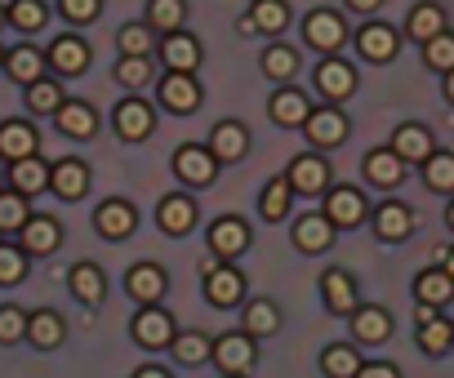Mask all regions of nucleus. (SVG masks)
<instances>
[{"instance_id": "nucleus-18", "label": "nucleus", "mask_w": 454, "mask_h": 378, "mask_svg": "<svg viewBox=\"0 0 454 378\" xmlns=\"http://www.w3.org/2000/svg\"><path fill=\"white\" fill-rule=\"evenodd\" d=\"M160 58H165V67H169V72H196V63H200V45H196L192 36L169 32V41H165Z\"/></svg>"}, {"instance_id": "nucleus-5", "label": "nucleus", "mask_w": 454, "mask_h": 378, "mask_svg": "<svg viewBox=\"0 0 454 378\" xmlns=\"http://www.w3.org/2000/svg\"><path fill=\"white\" fill-rule=\"evenodd\" d=\"M0 156H5L10 165L36 156V129L23 125V120H5V125H0Z\"/></svg>"}, {"instance_id": "nucleus-60", "label": "nucleus", "mask_w": 454, "mask_h": 378, "mask_svg": "<svg viewBox=\"0 0 454 378\" xmlns=\"http://www.w3.org/2000/svg\"><path fill=\"white\" fill-rule=\"evenodd\" d=\"M138 378H165L160 369H138Z\"/></svg>"}, {"instance_id": "nucleus-14", "label": "nucleus", "mask_w": 454, "mask_h": 378, "mask_svg": "<svg viewBox=\"0 0 454 378\" xmlns=\"http://www.w3.org/2000/svg\"><path fill=\"white\" fill-rule=\"evenodd\" d=\"M392 151L401 156V160H427L432 156V134L423 129V125H401L396 129V138H392Z\"/></svg>"}, {"instance_id": "nucleus-38", "label": "nucleus", "mask_w": 454, "mask_h": 378, "mask_svg": "<svg viewBox=\"0 0 454 378\" xmlns=\"http://www.w3.org/2000/svg\"><path fill=\"white\" fill-rule=\"evenodd\" d=\"M183 0H152V10H147V19H152V27L156 32H178L183 27Z\"/></svg>"}, {"instance_id": "nucleus-57", "label": "nucleus", "mask_w": 454, "mask_h": 378, "mask_svg": "<svg viewBox=\"0 0 454 378\" xmlns=\"http://www.w3.org/2000/svg\"><path fill=\"white\" fill-rule=\"evenodd\" d=\"M352 10H361V14H370V10H379V0H348Z\"/></svg>"}, {"instance_id": "nucleus-47", "label": "nucleus", "mask_w": 454, "mask_h": 378, "mask_svg": "<svg viewBox=\"0 0 454 378\" xmlns=\"http://www.w3.org/2000/svg\"><path fill=\"white\" fill-rule=\"evenodd\" d=\"M286 19H290V10L281 5V0H259V5H254V23H259V32H281Z\"/></svg>"}, {"instance_id": "nucleus-1", "label": "nucleus", "mask_w": 454, "mask_h": 378, "mask_svg": "<svg viewBox=\"0 0 454 378\" xmlns=\"http://www.w3.org/2000/svg\"><path fill=\"white\" fill-rule=\"evenodd\" d=\"M160 103H165L169 112H178V116L196 112V103H200V89H196L192 72H169V76H165V85H160Z\"/></svg>"}, {"instance_id": "nucleus-27", "label": "nucleus", "mask_w": 454, "mask_h": 378, "mask_svg": "<svg viewBox=\"0 0 454 378\" xmlns=\"http://www.w3.org/2000/svg\"><path fill=\"white\" fill-rule=\"evenodd\" d=\"M410 228H414V219H410L405 205H383V210L374 214V232H379L383 241H405Z\"/></svg>"}, {"instance_id": "nucleus-31", "label": "nucleus", "mask_w": 454, "mask_h": 378, "mask_svg": "<svg viewBox=\"0 0 454 378\" xmlns=\"http://www.w3.org/2000/svg\"><path fill=\"white\" fill-rule=\"evenodd\" d=\"M129 294L138 298V303H156L160 294H165V276H160V267H134L129 272Z\"/></svg>"}, {"instance_id": "nucleus-44", "label": "nucleus", "mask_w": 454, "mask_h": 378, "mask_svg": "<svg viewBox=\"0 0 454 378\" xmlns=\"http://www.w3.org/2000/svg\"><path fill=\"white\" fill-rule=\"evenodd\" d=\"M294 67H299V58H294V50H286V45H272V50L263 54V72H268L272 81H290Z\"/></svg>"}, {"instance_id": "nucleus-15", "label": "nucleus", "mask_w": 454, "mask_h": 378, "mask_svg": "<svg viewBox=\"0 0 454 378\" xmlns=\"http://www.w3.org/2000/svg\"><path fill=\"white\" fill-rule=\"evenodd\" d=\"M134 338H138L143 347H165V343H174V320L152 307V312H143V316L134 320Z\"/></svg>"}, {"instance_id": "nucleus-32", "label": "nucleus", "mask_w": 454, "mask_h": 378, "mask_svg": "<svg viewBox=\"0 0 454 378\" xmlns=\"http://www.w3.org/2000/svg\"><path fill=\"white\" fill-rule=\"evenodd\" d=\"M414 289H419V303L441 307V303H450V298H454V276H450V272H423Z\"/></svg>"}, {"instance_id": "nucleus-28", "label": "nucleus", "mask_w": 454, "mask_h": 378, "mask_svg": "<svg viewBox=\"0 0 454 378\" xmlns=\"http://www.w3.org/2000/svg\"><path fill=\"white\" fill-rule=\"evenodd\" d=\"M308 116H312V107H308L303 94L286 89V94L272 98V120H277V125H308Z\"/></svg>"}, {"instance_id": "nucleus-6", "label": "nucleus", "mask_w": 454, "mask_h": 378, "mask_svg": "<svg viewBox=\"0 0 454 378\" xmlns=\"http://www.w3.org/2000/svg\"><path fill=\"white\" fill-rule=\"evenodd\" d=\"M50 63H54V72H63V76H81V72L90 67V50H85L81 36H59V41L50 45Z\"/></svg>"}, {"instance_id": "nucleus-46", "label": "nucleus", "mask_w": 454, "mask_h": 378, "mask_svg": "<svg viewBox=\"0 0 454 378\" xmlns=\"http://www.w3.org/2000/svg\"><path fill=\"white\" fill-rule=\"evenodd\" d=\"M27 272V250H10L0 245V285H19Z\"/></svg>"}, {"instance_id": "nucleus-22", "label": "nucleus", "mask_w": 454, "mask_h": 378, "mask_svg": "<svg viewBox=\"0 0 454 378\" xmlns=\"http://www.w3.org/2000/svg\"><path fill=\"white\" fill-rule=\"evenodd\" d=\"M59 223L54 219H27V228H23V250L27 254H54L59 250Z\"/></svg>"}, {"instance_id": "nucleus-25", "label": "nucleus", "mask_w": 454, "mask_h": 378, "mask_svg": "<svg viewBox=\"0 0 454 378\" xmlns=\"http://www.w3.org/2000/svg\"><path fill=\"white\" fill-rule=\"evenodd\" d=\"M325 219H330V223H339V228H356V223L365 219V201H361L356 192H348V187H343V192H334V197H330Z\"/></svg>"}, {"instance_id": "nucleus-33", "label": "nucleus", "mask_w": 454, "mask_h": 378, "mask_svg": "<svg viewBox=\"0 0 454 378\" xmlns=\"http://www.w3.org/2000/svg\"><path fill=\"white\" fill-rule=\"evenodd\" d=\"M5 67H10V76H14L19 85H36V81H41L45 58H41L36 50H27V45H23V50H14V54L5 58Z\"/></svg>"}, {"instance_id": "nucleus-12", "label": "nucleus", "mask_w": 454, "mask_h": 378, "mask_svg": "<svg viewBox=\"0 0 454 378\" xmlns=\"http://www.w3.org/2000/svg\"><path fill=\"white\" fill-rule=\"evenodd\" d=\"M356 45H361V54H365V58L387 63V58L396 54V32H392V27H383V23H370V27H361V32H356Z\"/></svg>"}, {"instance_id": "nucleus-13", "label": "nucleus", "mask_w": 454, "mask_h": 378, "mask_svg": "<svg viewBox=\"0 0 454 378\" xmlns=\"http://www.w3.org/2000/svg\"><path fill=\"white\" fill-rule=\"evenodd\" d=\"M303 129H308V138H312L317 147H339L343 134H348V120H343L339 112H312Z\"/></svg>"}, {"instance_id": "nucleus-21", "label": "nucleus", "mask_w": 454, "mask_h": 378, "mask_svg": "<svg viewBox=\"0 0 454 378\" xmlns=\"http://www.w3.org/2000/svg\"><path fill=\"white\" fill-rule=\"evenodd\" d=\"M205 294H209L214 307H232V303L246 294V281H241L237 272H223V267H218V272L205 276Z\"/></svg>"}, {"instance_id": "nucleus-8", "label": "nucleus", "mask_w": 454, "mask_h": 378, "mask_svg": "<svg viewBox=\"0 0 454 378\" xmlns=\"http://www.w3.org/2000/svg\"><path fill=\"white\" fill-rule=\"evenodd\" d=\"M290 187L294 192H308V197H317L321 187L330 182V169H325V160H317V156H299L294 165H290Z\"/></svg>"}, {"instance_id": "nucleus-48", "label": "nucleus", "mask_w": 454, "mask_h": 378, "mask_svg": "<svg viewBox=\"0 0 454 378\" xmlns=\"http://www.w3.org/2000/svg\"><path fill=\"white\" fill-rule=\"evenodd\" d=\"M27 320H32V316H23L19 307H0V343L27 338Z\"/></svg>"}, {"instance_id": "nucleus-49", "label": "nucleus", "mask_w": 454, "mask_h": 378, "mask_svg": "<svg viewBox=\"0 0 454 378\" xmlns=\"http://www.w3.org/2000/svg\"><path fill=\"white\" fill-rule=\"evenodd\" d=\"M116 81H121V85H129V89H143V85L152 81V67H147V58H121V67H116Z\"/></svg>"}, {"instance_id": "nucleus-39", "label": "nucleus", "mask_w": 454, "mask_h": 378, "mask_svg": "<svg viewBox=\"0 0 454 378\" xmlns=\"http://www.w3.org/2000/svg\"><path fill=\"white\" fill-rule=\"evenodd\" d=\"M10 23L19 32H41L45 27V5H41V0H14V5H10Z\"/></svg>"}, {"instance_id": "nucleus-56", "label": "nucleus", "mask_w": 454, "mask_h": 378, "mask_svg": "<svg viewBox=\"0 0 454 378\" xmlns=\"http://www.w3.org/2000/svg\"><path fill=\"white\" fill-rule=\"evenodd\" d=\"M237 32H241V36H254V32H259V23H254V14H250V19H241V23H237Z\"/></svg>"}, {"instance_id": "nucleus-50", "label": "nucleus", "mask_w": 454, "mask_h": 378, "mask_svg": "<svg viewBox=\"0 0 454 378\" xmlns=\"http://www.w3.org/2000/svg\"><path fill=\"white\" fill-rule=\"evenodd\" d=\"M427 182L436 192H450L454 187V156H427Z\"/></svg>"}, {"instance_id": "nucleus-45", "label": "nucleus", "mask_w": 454, "mask_h": 378, "mask_svg": "<svg viewBox=\"0 0 454 378\" xmlns=\"http://www.w3.org/2000/svg\"><path fill=\"white\" fill-rule=\"evenodd\" d=\"M147 50H152V36L143 23L121 27V58H147Z\"/></svg>"}, {"instance_id": "nucleus-63", "label": "nucleus", "mask_w": 454, "mask_h": 378, "mask_svg": "<svg viewBox=\"0 0 454 378\" xmlns=\"http://www.w3.org/2000/svg\"><path fill=\"white\" fill-rule=\"evenodd\" d=\"M5 19H10V14H0V23H5Z\"/></svg>"}, {"instance_id": "nucleus-30", "label": "nucleus", "mask_w": 454, "mask_h": 378, "mask_svg": "<svg viewBox=\"0 0 454 378\" xmlns=\"http://www.w3.org/2000/svg\"><path fill=\"white\" fill-rule=\"evenodd\" d=\"M72 294L81 298V303H103V272L94 267V263H81V267H72Z\"/></svg>"}, {"instance_id": "nucleus-53", "label": "nucleus", "mask_w": 454, "mask_h": 378, "mask_svg": "<svg viewBox=\"0 0 454 378\" xmlns=\"http://www.w3.org/2000/svg\"><path fill=\"white\" fill-rule=\"evenodd\" d=\"M174 356H178L183 365H196V360H205V356H209V347H205V338L183 334V338H174Z\"/></svg>"}, {"instance_id": "nucleus-51", "label": "nucleus", "mask_w": 454, "mask_h": 378, "mask_svg": "<svg viewBox=\"0 0 454 378\" xmlns=\"http://www.w3.org/2000/svg\"><path fill=\"white\" fill-rule=\"evenodd\" d=\"M427 63L436 67V72H454V36H436V41H427Z\"/></svg>"}, {"instance_id": "nucleus-20", "label": "nucleus", "mask_w": 454, "mask_h": 378, "mask_svg": "<svg viewBox=\"0 0 454 378\" xmlns=\"http://www.w3.org/2000/svg\"><path fill=\"white\" fill-rule=\"evenodd\" d=\"M246 147H250V138H246V129L241 125H218L214 129V138H209V151H214V160H241L246 156Z\"/></svg>"}, {"instance_id": "nucleus-4", "label": "nucleus", "mask_w": 454, "mask_h": 378, "mask_svg": "<svg viewBox=\"0 0 454 378\" xmlns=\"http://www.w3.org/2000/svg\"><path fill=\"white\" fill-rule=\"evenodd\" d=\"M94 228H98L107 241H125V236L138 228V214H134L125 201H107V205H98V214H94Z\"/></svg>"}, {"instance_id": "nucleus-16", "label": "nucleus", "mask_w": 454, "mask_h": 378, "mask_svg": "<svg viewBox=\"0 0 454 378\" xmlns=\"http://www.w3.org/2000/svg\"><path fill=\"white\" fill-rule=\"evenodd\" d=\"M246 245H250V232H246L237 219H223V223H214V232H209V250H214V254L232 258V254H246Z\"/></svg>"}, {"instance_id": "nucleus-62", "label": "nucleus", "mask_w": 454, "mask_h": 378, "mask_svg": "<svg viewBox=\"0 0 454 378\" xmlns=\"http://www.w3.org/2000/svg\"><path fill=\"white\" fill-rule=\"evenodd\" d=\"M450 228H454V205H450Z\"/></svg>"}, {"instance_id": "nucleus-52", "label": "nucleus", "mask_w": 454, "mask_h": 378, "mask_svg": "<svg viewBox=\"0 0 454 378\" xmlns=\"http://www.w3.org/2000/svg\"><path fill=\"white\" fill-rule=\"evenodd\" d=\"M246 329H250V334H272V329H277V307H272V303H254V307L246 312Z\"/></svg>"}, {"instance_id": "nucleus-43", "label": "nucleus", "mask_w": 454, "mask_h": 378, "mask_svg": "<svg viewBox=\"0 0 454 378\" xmlns=\"http://www.w3.org/2000/svg\"><path fill=\"white\" fill-rule=\"evenodd\" d=\"M27 107H32V112H41V116L59 112V107H63L59 85H54V81H36V85H27Z\"/></svg>"}, {"instance_id": "nucleus-61", "label": "nucleus", "mask_w": 454, "mask_h": 378, "mask_svg": "<svg viewBox=\"0 0 454 378\" xmlns=\"http://www.w3.org/2000/svg\"><path fill=\"white\" fill-rule=\"evenodd\" d=\"M445 272H450V276H454V250H450V254H445Z\"/></svg>"}, {"instance_id": "nucleus-42", "label": "nucleus", "mask_w": 454, "mask_h": 378, "mask_svg": "<svg viewBox=\"0 0 454 378\" xmlns=\"http://www.w3.org/2000/svg\"><path fill=\"white\" fill-rule=\"evenodd\" d=\"M286 210H290V178H277L268 192H263V219L268 223H281Z\"/></svg>"}, {"instance_id": "nucleus-37", "label": "nucleus", "mask_w": 454, "mask_h": 378, "mask_svg": "<svg viewBox=\"0 0 454 378\" xmlns=\"http://www.w3.org/2000/svg\"><path fill=\"white\" fill-rule=\"evenodd\" d=\"M23 228H27L23 192H0V232H23Z\"/></svg>"}, {"instance_id": "nucleus-11", "label": "nucleus", "mask_w": 454, "mask_h": 378, "mask_svg": "<svg viewBox=\"0 0 454 378\" xmlns=\"http://www.w3.org/2000/svg\"><path fill=\"white\" fill-rule=\"evenodd\" d=\"M174 169H178V178L183 182H209L214 178V151H205V147H183L178 156H174Z\"/></svg>"}, {"instance_id": "nucleus-26", "label": "nucleus", "mask_w": 454, "mask_h": 378, "mask_svg": "<svg viewBox=\"0 0 454 378\" xmlns=\"http://www.w3.org/2000/svg\"><path fill=\"white\" fill-rule=\"evenodd\" d=\"M192 223H196V210H192L187 197H169V201H160V228H165L169 236L192 232Z\"/></svg>"}, {"instance_id": "nucleus-36", "label": "nucleus", "mask_w": 454, "mask_h": 378, "mask_svg": "<svg viewBox=\"0 0 454 378\" xmlns=\"http://www.w3.org/2000/svg\"><path fill=\"white\" fill-rule=\"evenodd\" d=\"M27 338H32L36 347H45V351H50V347H59V343H63V320H59L54 312H36V316L27 320Z\"/></svg>"}, {"instance_id": "nucleus-35", "label": "nucleus", "mask_w": 454, "mask_h": 378, "mask_svg": "<svg viewBox=\"0 0 454 378\" xmlns=\"http://www.w3.org/2000/svg\"><path fill=\"white\" fill-rule=\"evenodd\" d=\"M352 329H356V338H365V343H383V338L392 334V320H387L379 307H361V312L352 316Z\"/></svg>"}, {"instance_id": "nucleus-7", "label": "nucleus", "mask_w": 454, "mask_h": 378, "mask_svg": "<svg viewBox=\"0 0 454 378\" xmlns=\"http://www.w3.org/2000/svg\"><path fill=\"white\" fill-rule=\"evenodd\" d=\"M303 36H308V45L312 50H339L343 45V23L334 19V14H325V10H317V14H308V23H303Z\"/></svg>"}, {"instance_id": "nucleus-9", "label": "nucleus", "mask_w": 454, "mask_h": 378, "mask_svg": "<svg viewBox=\"0 0 454 378\" xmlns=\"http://www.w3.org/2000/svg\"><path fill=\"white\" fill-rule=\"evenodd\" d=\"M317 89H321L325 98H348V94L356 89V72H352L348 63L330 58V63L317 67Z\"/></svg>"}, {"instance_id": "nucleus-59", "label": "nucleus", "mask_w": 454, "mask_h": 378, "mask_svg": "<svg viewBox=\"0 0 454 378\" xmlns=\"http://www.w3.org/2000/svg\"><path fill=\"white\" fill-rule=\"evenodd\" d=\"M445 98H450V103H454V72H450V76H445Z\"/></svg>"}, {"instance_id": "nucleus-55", "label": "nucleus", "mask_w": 454, "mask_h": 378, "mask_svg": "<svg viewBox=\"0 0 454 378\" xmlns=\"http://www.w3.org/2000/svg\"><path fill=\"white\" fill-rule=\"evenodd\" d=\"M356 378H396V369H392V365H370V369H361Z\"/></svg>"}, {"instance_id": "nucleus-19", "label": "nucleus", "mask_w": 454, "mask_h": 378, "mask_svg": "<svg viewBox=\"0 0 454 378\" xmlns=\"http://www.w3.org/2000/svg\"><path fill=\"white\" fill-rule=\"evenodd\" d=\"M365 178L374 187H396L405 178V160L396 151H374V156H365Z\"/></svg>"}, {"instance_id": "nucleus-54", "label": "nucleus", "mask_w": 454, "mask_h": 378, "mask_svg": "<svg viewBox=\"0 0 454 378\" xmlns=\"http://www.w3.org/2000/svg\"><path fill=\"white\" fill-rule=\"evenodd\" d=\"M59 10H63V19H72V23H90V19H98L103 0H59Z\"/></svg>"}, {"instance_id": "nucleus-2", "label": "nucleus", "mask_w": 454, "mask_h": 378, "mask_svg": "<svg viewBox=\"0 0 454 378\" xmlns=\"http://www.w3.org/2000/svg\"><path fill=\"white\" fill-rule=\"evenodd\" d=\"M50 187H54L63 201H81V197L90 192V169H85L81 160H59V165L50 169Z\"/></svg>"}, {"instance_id": "nucleus-40", "label": "nucleus", "mask_w": 454, "mask_h": 378, "mask_svg": "<svg viewBox=\"0 0 454 378\" xmlns=\"http://www.w3.org/2000/svg\"><path fill=\"white\" fill-rule=\"evenodd\" d=\"M419 343H423V351H432V356H441L450 343H454V325L450 320H427V325H419Z\"/></svg>"}, {"instance_id": "nucleus-10", "label": "nucleus", "mask_w": 454, "mask_h": 378, "mask_svg": "<svg viewBox=\"0 0 454 378\" xmlns=\"http://www.w3.org/2000/svg\"><path fill=\"white\" fill-rule=\"evenodd\" d=\"M54 120H59V129H63L67 138H90V134L98 129V116H94L90 103H63V107L54 112Z\"/></svg>"}, {"instance_id": "nucleus-41", "label": "nucleus", "mask_w": 454, "mask_h": 378, "mask_svg": "<svg viewBox=\"0 0 454 378\" xmlns=\"http://www.w3.org/2000/svg\"><path fill=\"white\" fill-rule=\"evenodd\" d=\"M321 365H325L330 378H356V374H361V356H356L352 347H330Z\"/></svg>"}, {"instance_id": "nucleus-58", "label": "nucleus", "mask_w": 454, "mask_h": 378, "mask_svg": "<svg viewBox=\"0 0 454 378\" xmlns=\"http://www.w3.org/2000/svg\"><path fill=\"white\" fill-rule=\"evenodd\" d=\"M200 272H205V276H209V272H218V258H214V254H205V258H200Z\"/></svg>"}, {"instance_id": "nucleus-29", "label": "nucleus", "mask_w": 454, "mask_h": 378, "mask_svg": "<svg viewBox=\"0 0 454 378\" xmlns=\"http://www.w3.org/2000/svg\"><path fill=\"white\" fill-rule=\"evenodd\" d=\"M445 32V14L436 10V5H419L414 14H410V36L419 41V45H427V41H436Z\"/></svg>"}, {"instance_id": "nucleus-24", "label": "nucleus", "mask_w": 454, "mask_h": 378, "mask_svg": "<svg viewBox=\"0 0 454 378\" xmlns=\"http://www.w3.org/2000/svg\"><path fill=\"white\" fill-rule=\"evenodd\" d=\"M214 360H218L227 374H241V369H250V360H254V347H250V338L232 334V338H223V343L214 347Z\"/></svg>"}, {"instance_id": "nucleus-23", "label": "nucleus", "mask_w": 454, "mask_h": 378, "mask_svg": "<svg viewBox=\"0 0 454 378\" xmlns=\"http://www.w3.org/2000/svg\"><path fill=\"white\" fill-rule=\"evenodd\" d=\"M330 236H334V223L321 219V214H308V219L294 228V241H299V250H308V254L330 250Z\"/></svg>"}, {"instance_id": "nucleus-17", "label": "nucleus", "mask_w": 454, "mask_h": 378, "mask_svg": "<svg viewBox=\"0 0 454 378\" xmlns=\"http://www.w3.org/2000/svg\"><path fill=\"white\" fill-rule=\"evenodd\" d=\"M10 178H14V192L36 197L41 187H50V165H41L36 156H27V160H14L10 165Z\"/></svg>"}, {"instance_id": "nucleus-3", "label": "nucleus", "mask_w": 454, "mask_h": 378, "mask_svg": "<svg viewBox=\"0 0 454 378\" xmlns=\"http://www.w3.org/2000/svg\"><path fill=\"white\" fill-rule=\"evenodd\" d=\"M116 134H121L125 143H143V138L152 134V107H147L143 98L121 103V107H116Z\"/></svg>"}, {"instance_id": "nucleus-34", "label": "nucleus", "mask_w": 454, "mask_h": 378, "mask_svg": "<svg viewBox=\"0 0 454 378\" xmlns=\"http://www.w3.org/2000/svg\"><path fill=\"white\" fill-rule=\"evenodd\" d=\"M325 303H330V312H356V285H352V276L330 272L325 276Z\"/></svg>"}]
</instances>
